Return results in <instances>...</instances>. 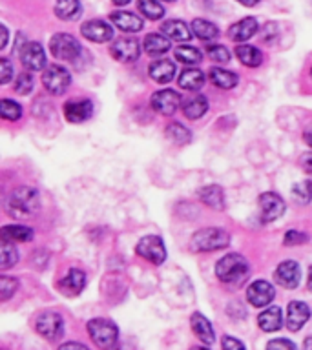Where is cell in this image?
<instances>
[{
  "instance_id": "1",
  "label": "cell",
  "mask_w": 312,
  "mask_h": 350,
  "mask_svg": "<svg viewBox=\"0 0 312 350\" xmlns=\"http://www.w3.org/2000/svg\"><path fill=\"white\" fill-rule=\"evenodd\" d=\"M38 208H40L38 191L35 188H29V186L16 188L5 199V212L10 213L11 217L26 219L33 213H37Z\"/></svg>"
},
{
  "instance_id": "2",
  "label": "cell",
  "mask_w": 312,
  "mask_h": 350,
  "mask_svg": "<svg viewBox=\"0 0 312 350\" xmlns=\"http://www.w3.org/2000/svg\"><path fill=\"white\" fill-rule=\"evenodd\" d=\"M248 261L239 254H229L223 259H219L218 267H216V275L219 281L226 284H241L248 275Z\"/></svg>"
},
{
  "instance_id": "3",
  "label": "cell",
  "mask_w": 312,
  "mask_h": 350,
  "mask_svg": "<svg viewBox=\"0 0 312 350\" xmlns=\"http://www.w3.org/2000/svg\"><path fill=\"white\" fill-rule=\"evenodd\" d=\"M230 235L223 228H203L192 237V246L197 252H213L226 248Z\"/></svg>"
},
{
  "instance_id": "4",
  "label": "cell",
  "mask_w": 312,
  "mask_h": 350,
  "mask_svg": "<svg viewBox=\"0 0 312 350\" xmlns=\"http://www.w3.org/2000/svg\"><path fill=\"white\" fill-rule=\"evenodd\" d=\"M88 332L99 349H112L119 338V328L109 319H92L88 323Z\"/></svg>"
},
{
  "instance_id": "5",
  "label": "cell",
  "mask_w": 312,
  "mask_h": 350,
  "mask_svg": "<svg viewBox=\"0 0 312 350\" xmlns=\"http://www.w3.org/2000/svg\"><path fill=\"white\" fill-rule=\"evenodd\" d=\"M49 49L55 59L62 60H75L81 55V44L73 35H68V33L55 35L49 42Z\"/></svg>"
},
{
  "instance_id": "6",
  "label": "cell",
  "mask_w": 312,
  "mask_h": 350,
  "mask_svg": "<svg viewBox=\"0 0 312 350\" xmlns=\"http://www.w3.org/2000/svg\"><path fill=\"white\" fill-rule=\"evenodd\" d=\"M71 82L70 71L64 66L53 64L42 73V84L51 95H62Z\"/></svg>"
},
{
  "instance_id": "7",
  "label": "cell",
  "mask_w": 312,
  "mask_h": 350,
  "mask_svg": "<svg viewBox=\"0 0 312 350\" xmlns=\"http://www.w3.org/2000/svg\"><path fill=\"white\" fill-rule=\"evenodd\" d=\"M137 254L146 259V261L153 262V265H163L164 259H166V248H164V243L161 237L157 235H146L142 237L135 246Z\"/></svg>"
},
{
  "instance_id": "8",
  "label": "cell",
  "mask_w": 312,
  "mask_h": 350,
  "mask_svg": "<svg viewBox=\"0 0 312 350\" xmlns=\"http://www.w3.org/2000/svg\"><path fill=\"white\" fill-rule=\"evenodd\" d=\"M37 332L49 341H57L64 334V321L57 312H42L35 323Z\"/></svg>"
},
{
  "instance_id": "9",
  "label": "cell",
  "mask_w": 312,
  "mask_h": 350,
  "mask_svg": "<svg viewBox=\"0 0 312 350\" xmlns=\"http://www.w3.org/2000/svg\"><path fill=\"white\" fill-rule=\"evenodd\" d=\"M257 202H259V217H261V223H272V221L279 219L285 213V201L278 193H274V191L261 193Z\"/></svg>"
},
{
  "instance_id": "10",
  "label": "cell",
  "mask_w": 312,
  "mask_h": 350,
  "mask_svg": "<svg viewBox=\"0 0 312 350\" xmlns=\"http://www.w3.org/2000/svg\"><path fill=\"white\" fill-rule=\"evenodd\" d=\"M181 106V95L174 90H161L152 95V108L161 115H174Z\"/></svg>"
},
{
  "instance_id": "11",
  "label": "cell",
  "mask_w": 312,
  "mask_h": 350,
  "mask_svg": "<svg viewBox=\"0 0 312 350\" xmlns=\"http://www.w3.org/2000/svg\"><path fill=\"white\" fill-rule=\"evenodd\" d=\"M21 60L29 71H42L46 66V53L38 42H26L21 51Z\"/></svg>"
},
{
  "instance_id": "12",
  "label": "cell",
  "mask_w": 312,
  "mask_h": 350,
  "mask_svg": "<svg viewBox=\"0 0 312 350\" xmlns=\"http://www.w3.org/2000/svg\"><path fill=\"white\" fill-rule=\"evenodd\" d=\"M112 55L115 59L120 60V62H131V60L139 59V53H141V46H139V40L135 38H117L115 44H112L109 48Z\"/></svg>"
},
{
  "instance_id": "13",
  "label": "cell",
  "mask_w": 312,
  "mask_h": 350,
  "mask_svg": "<svg viewBox=\"0 0 312 350\" xmlns=\"http://www.w3.org/2000/svg\"><path fill=\"white\" fill-rule=\"evenodd\" d=\"M274 286L268 281H254V283L248 286V292H246V299L250 303L252 306H257V308H261V306H267L270 301L274 299Z\"/></svg>"
},
{
  "instance_id": "14",
  "label": "cell",
  "mask_w": 312,
  "mask_h": 350,
  "mask_svg": "<svg viewBox=\"0 0 312 350\" xmlns=\"http://www.w3.org/2000/svg\"><path fill=\"white\" fill-rule=\"evenodd\" d=\"M57 286L68 297H75L86 286V273L82 272V270H77V268H71L70 272L66 273L64 278L57 283Z\"/></svg>"
},
{
  "instance_id": "15",
  "label": "cell",
  "mask_w": 312,
  "mask_h": 350,
  "mask_svg": "<svg viewBox=\"0 0 312 350\" xmlns=\"http://www.w3.org/2000/svg\"><path fill=\"white\" fill-rule=\"evenodd\" d=\"M311 317V308L303 301H290L287 306V327L292 332H298L303 328L307 321Z\"/></svg>"
},
{
  "instance_id": "16",
  "label": "cell",
  "mask_w": 312,
  "mask_h": 350,
  "mask_svg": "<svg viewBox=\"0 0 312 350\" xmlns=\"http://www.w3.org/2000/svg\"><path fill=\"white\" fill-rule=\"evenodd\" d=\"M301 270L300 265L296 261H283L276 268V281H278L283 288H296L300 283Z\"/></svg>"
},
{
  "instance_id": "17",
  "label": "cell",
  "mask_w": 312,
  "mask_h": 350,
  "mask_svg": "<svg viewBox=\"0 0 312 350\" xmlns=\"http://www.w3.org/2000/svg\"><path fill=\"white\" fill-rule=\"evenodd\" d=\"M82 35L92 42H108L114 38V29L103 21H90L82 24Z\"/></svg>"
},
{
  "instance_id": "18",
  "label": "cell",
  "mask_w": 312,
  "mask_h": 350,
  "mask_svg": "<svg viewBox=\"0 0 312 350\" xmlns=\"http://www.w3.org/2000/svg\"><path fill=\"white\" fill-rule=\"evenodd\" d=\"M93 113V104L90 100H68L64 104V115L66 119L70 120V122H84L92 117Z\"/></svg>"
},
{
  "instance_id": "19",
  "label": "cell",
  "mask_w": 312,
  "mask_h": 350,
  "mask_svg": "<svg viewBox=\"0 0 312 350\" xmlns=\"http://www.w3.org/2000/svg\"><path fill=\"white\" fill-rule=\"evenodd\" d=\"M112 22H114L117 29L125 33H137L142 29V18L141 16L128 13V11H114L109 15Z\"/></svg>"
},
{
  "instance_id": "20",
  "label": "cell",
  "mask_w": 312,
  "mask_h": 350,
  "mask_svg": "<svg viewBox=\"0 0 312 350\" xmlns=\"http://www.w3.org/2000/svg\"><path fill=\"white\" fill-rule=\"evenodd\" d=\"M257 29H259V27H257L256 18L246 16V18L235 22L234 26L230 27L229 35L232 40H235V42H245V40H248V38H252L256 35Z\"/></svg>"
},
{
  "instance_id": "21",
  "label": "cell",
  "mask_w": 312,
  "mask_h": 350,
  "mask_svg": "<svg viewBox=\"0 0 312 350\" xmlns=\"http://www.w3.org/2000/svg\"><path fill=\"white\" fill-rule=\"evenodd\" d=\"M161 31L170 40H175V42H188L192 38V33H194L190 31V27L186 26L183 21H166L161 26Z\"/></svg>"
},
{
  "instance_id": "22",
  "label": "cell",
  "mask_w": 312,
  "mask_h": 350,
  "mask_svg": "<svg viewBox=\"0 0 312 350\" xmlns=\"http://www.w3.org/2000/svg\"><path fill=\"white\" fill-rule=\"evenodd\" d=\"M190 323H192V330H194V334H196L197 338L201 339L203 343L212 345L213 341H216V338H213L212 325H210V321H208L207 317L203 316V314H199V312L192 314Z\"/></svg>"
},
{
  "instance_id": "23",
  "label": "cell",
  "mask_w": 312,
  "mask_h": 350,
  "mask_svg": "<svg viewBox=\"0 0 312 350\" xmlns=\"http://www.w3.org/2000/svg\"><path fill=\"white\" fill-rule=\"evenodd\" d=\"M259 328L265 332H276L283 325V317H281V308L279 306H270L267 310H263L257 317Z\"/></svg>"
},
{
  "instance_id": "24",
  "label": "cell",
  "mask_w": 312,
  "mask_h": 350,
  "mask_svg": "<svg viewBox=\"0 0 312 350\" xmlns=\"http://www.w3.org/2000/svg\"><path fill=\"white\" fill-rule=\"evenodd\" d=\"M150 77L159 84H166L175 77V64L172 60L161 59L152 62L150 66Z\"/></svg>"
},
{
  "instance_id": "25",
  "label": "cell",
  "mask_w": 312,
  "mask_h": 350,
  "mask_svg": "<svg viewBox=\"0 0 312 350\" xmlns=\"http://www.w3.org/2000/svg\"><path fill=\"white\" fill-rule=\"evenodd\" d=\"M199 199H201L207 206L213 208V210H223L224 208V193L221 190V186L208 185L199 190Z\"/></svg>"
},
{
  "instance_id": "26",
  "label": "cell",
  "mask_w": 312,
  "mask_h": 350,
  "mask_svg": "<svg viewBox=\"0 0 312 350\" xmlns=\"http://www.w3.org/2000/svg\"><path fill=\"white\" fill-rule=\"evenodd\" d=\"M205 81H207V77L201 70L188 68L179 75V88H185L188 92H197V90H201Z\"/></svg>"
},
{
  "instance_id": "27",
  "label": "cell",
  "mask_w": 312,
  "mask_h": 350,
  "mask_svg": "<svg viewBox=\"0 0 312 350\" xmlns=\"http://www.w3.org/2000/svg\"><path fill=\"white\" fill-rule=\"evenodd\" d=\"M208 111V98L205 95H196L183 103V113L188 119H201L203 115Z\"/></svg>"
},
{
  "instance_id": "28",
  "label": "cell",
  "mask_w": 312,
  "mask_h": 350,
  "mask_svg": "<svg viewBox=\"0 0 312 350\" xmlns=\"http://www.w3.org/2000/svg\"><path fill=\"white\" fill-rule=\"evenodd\" d=\"M144 51L148 55H153V57H157V55L166 53L170 49V38L166 35H159V33H152V35H146L144 38Z\"/></svg>"
},
{
  "instance_id": "29",
  "label": "cell",
  "mask_w": 312,
  "mask_h": 350,
  "mask_svg": "<svg viewBox=\"0 0 312 350\" xmlns=\"http://www.w3.org/2000/svg\"><path fill=\"white\" fill-rule=\"evenodd\" d=\"M55 15L59 16L60 21H75L81 15V2L79 0H57Z\"/></svg>"
},
{
  "instance_id": "30",
  "label": "cell",
  "mask_w": 312,
  "mask_h": 350,
  "mask_svg": "<svg viewBox=\"0 0 312 350\" xmlns=\"http://www.w3.org/2000/svg\"><path fill=\"white\" fill-rule=\"evenodd\" d=\"M2 239L11 241V243H27L33 239V230L22 224H10L2 228Z\"/></svg>"
},
{
  "instance_id": "31",
  "label": "cell",
  "mask_w": 312,
  "mask_h": 350,
  "mask_svg": "<svg viewBox=\"0 0 312 350\" xmlns=\"http://www.w3.org/2000/svg\"><path fill=\"white\" fill-rule=\"evenodd\" d=\"M210 81L213 86L221 88V90H232L237 84V75L229 70H221L218 66L210 68Z\"/></svg>"
},
{
  "instance_id": "32",
  "label": "cell",
  "mask_w": 312,
  "mask_h": 350,
  "mask_svg": "<svg viewBox=\"0 0 312 350\" xmlns=\"http://www.w3.org/2000/svg\"><path fill=\"white\" fill-rule=\"evenodd\" d=\"M235 55L237 59L241 60V64L248 66V68H257V66L263 62V53L254 46H248V44H243V46H237L235 48Z\"/></svg>"
},
{
  "instance_id": "33",
  "label": "cell",
  "mask_w": 312,
  "mask_h": 350,
  "mask_svg": "<svg viewBox=\"0 0 312 350\" xmlns=\"http://www.w3.org/2000/svg\"><path fill=\"white\" fill-rule=\"evenodd\" d=\"M192 31L196 35L197 38H201V40H213V38L219 37V29L218 26L210 21H205V18H196V21L192 22Z\"/></svg>"
},
{
  "instance_id": "34",
  "label": "cell",
  "mask_w": 312,
  "mask_h": 350,
  "mask_svg": "<svg viewBox=\"0 0 312 350\" xmlns=\"http://www.w3.org/2000/svg\"><path fill=\"white\" fill-rule=\"evenodd\" d=\"M166 137L174 144H188L192 141V133L188 128L181 124V122H172L166 126Z\"/></svg>"
},
{
  "instance_id": "35",
  "label": "cell",
  "mask_w": 312,
  "mask_h": 350,
  "mask_svg": "<svg viewBox=\"0 0 312 350\" xmlns=\"http://www.w3.org/2000/svg\"><path fill=\"white\" fill-rule=\"evenodd\" d=\"M175 59L183 62V64L194 66L201 62L203 53L194 46H179V48H175Z\"/></svg>"
},
{
  "instance_id": "36",
  "label": "cell",
  "mask_w": 312,
  "mask_h": 350,
  "mask_svg": "<svg viewBox=\"0 0 312 350\" xmlns=\"http://www.w3.org/2000/svg\"><path fill=\"white\" fill-rule=\"evenodd\" d=\"M137 8L141 11L142 15L150 18V21H159L164 16V8L159 4L157 0H139Z\"/></svg>"
},
{
  "instance_id": "37",
  "label": "cell",
  "mask_w": 312,
  "mask_h": 350,
  "mask_svg": "<svg viewBox=\"0 0 312 350\" xmlns=\"http://www.w3.org/2000/svg\"><path fill=\"white\" fill-rule=\"evenodd\" d=\"M16 261H18V254H16L15 250V243L2 239V265H0L2 270L11 268Z\"/></svg>"
},
{
  "instance_id": "38",
  "label": "cell",
  "mask_w": 312,
  "mask_h": 350,
  "mask_svg": "<svg viewBox=\"0 0 312 350\" xmlns=\"http://www.w3.org/2000/svg\"><path fill=\"white\" fill-rule=\"evenodd\" d=\"M292 196L300 204H307L312 201V180H303L292 188Z\"/></svg>"
},
{
  "instance_id": "39",
  "label": "cell",
  "mask_w": 312,
  "mask_h": 350,
  "mask_svg": "<svg viewBox=\"0 0 312 350\" xmlns=\"http://www.w3.org/2000/svg\"><path fill=\"white\" fill-rule=\"evenodd\" d=\"M0 113L5 120H18L22 115V108L16 103L10 100V98H2L0 103Z\"/></svg>"
},
{
  "instance_id": "40",
  "label": "cell",
  "mask_w": 312,
  "mask_h": 350,
  "mask_svg": "<svg viewBox=\"0 0 312 350\" xmlns=\"http://www.w3.org/2000/svg\"><path fill=\"white\" fill-rule=\"evenodd\" d=\"M208 57L216 62H221V64H226L230 60V53L229 49L224 48V46H219V44H210L207 48Z\"/></svg>"
},
{
  "instance_id": "41",
  "label": "cell",
  "mask_w": 312,
  "mask_h": 350,
  "mask_svg": "<svg viewBox=\"0 0 312 350\" xmlns=\"http://www.w3.org/2000/svg\"><path fill=\"white\" fill-rule=\"evenodd\" d=\"M16 286H18V283H16V279L13 278H8V275H2L0 278V299L2 301H8L11 297V295L15 294Z\"/></svg>"
},
{
  "instance_id": "42",
  "label": "cell",
  "mask_w": 312,
  "mask_h": 350,
  "mask_svg": "<svg viewBox=\"0 0 312 350\" xmlns=\"http://www.w3.org/2000/svg\"><path fill=\"white\" fill-rule=\"evenodd\" d=\"M15 92L18 93V95H27V93L33 92V77H31V73H21V75L16 77Z\"/></svg>"
},
{
  "instance_id": "43",
  "label": "cell",
  "mask_w": 312,
  "mask_h": 350,
  "mask_svg": "<svg viewBox=\"0 0 312 350\" xmlns=\"http://www.w3.org/2000/svg\"><path fill=\"white\" fill-rule=\"evenodd\" d=\"M309 241V235L303 234V232H298V230H290L285 234V245H301V243H307Z\"/></svg>"
},
{
  "instance_id": "44",
  "label": "cell",
  "mask_w": 312,
  "mask_h": 350,
  "mask_svg": "<svg viewBox=\"0 0 312 350\" xmlns=\"http://www.w3.org/2000/svg\"><path fill=\"white\" fill-rule=\"evenodd\" d=\"M0 66H2V73H0V84H8L13 77V66L8 59H0Z\"/></svg>"
},
{
  "instance_id": "45",
  "label": "cell",
  "mask_w": 312,
  "mask_h": 350,
  "mask_svg": "<svg viewBox=\"0 0 312 350\" xmlns=\"http://www.w3.org/2000/svg\"><path fill=\"white\" fill-rule=\"evenodd\" d=\"M267 347L268 349H287V350L296 349V345L292 343V341H289V339H274V341H270Z\"/></svg>"
},
{
  "instance_id": "46",
  "label": "cell",
  "mask_w": 312,
  "mask_h": 350,
  "mask_svg": "<svg viewBox=\"0 0 312 350\" xmlns=\"http://www.w3.org/2000/svg\"><path fill=\"white\" fill-rule=\"evenodd\" d=\"M223 349L229 350V349H245V343H241L237 339H232L230 336H224L223 338Z\"/></svg>"
},
{
  "instance_id": "47",
  "label": "cell",
  "mask_w": 312,
  "mask_h": 350,
  "mask_svg": "<svg viewBox=\"0 0 312 350\" xmlns=\"http://www.w3.org/2000/svg\"><path fill=\"white\" fill-rule=\"evenodd\" d=\"M303 168H305L309 174H312V153H309V155L303 157Z\"/></svg>"
},
{
  "instance_id": "48",
  "label": "cell",
  "mask_w": 312,
  "mask_h": 350,
  "mask_svg": "<svg viewBox=\"0 0 312 350\" xmlns=\"http://www.w3.org/2000/svg\"><path fill=\"white\" fill-rule=\"evenodd\" d=\"M305 141L309 142V144H311V146H312V124L309 126V128H307V130H305Z\"/></svg>"
},
{
  "instance_id": "49",
  "label": "cell",
  "mask_w": 312,
  "mask_h": 350,
  "mask_svg": "<svg viewBox=\"0 0 312 350\" xmlns=\"http://www.w3.org/2000/svg\"><path fill=\"white\" fill-rule=\"evenodd\" d=\"M73 347H75V349H86V347H84V345H81V343H66V345H62V349H73Z\"/></svg>"
},
{
  "instance_id": "50",
  "label": "cell",
  "mask_w": 312,
  "mask_h": 350,
  "mask_svg": "<svg viewBox=\"0 0 312 350\" xmlns=\"http://www.w3.org/2000/svg\"><path fill=\"white\" fill-rule=\"evenodd\" d=\"M237 2H239V4H243V5H248V8H252V5H256L259 0H237Z\"/></svg>"
},
{
  "instance_id": "51",
  "label": "cell",
  "mask_w": 312,
  "mask_h": 350,
  "mask_svg": "<svg viewBox=\"0 0 312 350\" xmlns=\"http://www.w3.org/2000/svg\"><path fill=\"white\" fill-rule=\"evenodd\" d=\"M2 35H4V40H2V44H0V48L4 49L5 44H8V29H5L4 26H2Z\"/></svg>"
},
{
  "instance_id": "52",
  "label": "cell",
  "mask_w": 312,
  "mask_h": 350,
  "mask_svg": "<svg viewBox=\"0 0 312 350\" xmlns=\"http://www.w3.org/2000/svg\"><path fill=\"white\" fill-rule=\"evenodd\" d=\"M307 283H309V288H311L312 292V267L309 268V279H307Z\"/></svg>"
},
{
  "instance_id": "53",
  "label": "cell",
  "mask_w": 312,
  "mask_h": 350,
  "mask_svg": "<svg viewBox=\"0 0 312 350\" xmlns=\"http://www.w3.org/2000/svg\"><path fill=\"white\" fill-rule=\"evenodd\" d=\"M112 2H115L117 5H126V4H130L131 0H112Z\"/></svg>"
},
{
  "instance_id": "54",
  "label": "cell",
  "mask_w": 312,
  "mask_h": 350,
  "mask_svg": "<svg viewBox=\"0 0 312 350\" xmlns=\"http://www.w3.org/2000/svg\"><path fill=\"white\" fill-rule=\"evenodd\" d=\"M303 347H305V349H312V338L305 339V343H303Z\"/></svg>"
},
{
  "instance_id": "55",
  "label": "cell",
  "mask_w": 312,
  "mask_h": 350,
  "mask_svg": "<svg viewBox=\"0 0 312 350\" xmlns=\"http://www.w3.org/2000/svg\"><path fill=\"white\" fill-rule=\"evenodd\" d=\"M166 2H175V0H166Z\"/></svg>"
},
{
  "instance_id": "56",
  "label": "cell",
  "mask_w": 312,
  "mask_h": 350,
  "mask_svg": "<svg viewBox=\"0 0 312 350\" xmlns=\"http://www.w3.org/2000/svg\"><path fill=\"white\" fill-rule=\"evenodd\" d=\"M311 77H312V70H311Z\"/></svg>"
}]
</instances>
